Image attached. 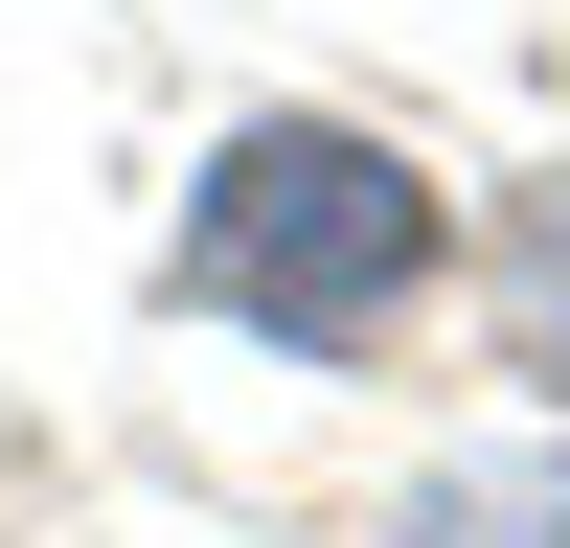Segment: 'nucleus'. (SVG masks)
I'll list each match as a JSON object with an SVG mask.
<instances>
[{
    "label": "nucleus",
    "mask_w": 570,
    "mask_h": 548,
    "mask_svg": "<svg viewBox=\"0 0 570 548\" xmlns=\"http://www.w3.org/2000/svg\"><path fill=\"white\" fill-rule=\"evenodd\" d=\"M502 343H525V389H570V183H525V228H502Z\"/></svg>",
    "instance_id": "nucleus-2"
},
{
    "label": "nucleus",
    "mask_w": 570,
    "mask_h": 548,
    "mask_svg": "<svg viewBox=\"0 0 570 548\" xmlns=\"http://www.w3.org/2000/svg\"><path fill=\"white\" fill-rule=\"evenodd\" d=\"M183 297L252 320V343H297V365H365L434 297V183L389 137H343V115H252L206 160V206H183Z\"/></svg>",
    "instance_id": "nucleus-1"
},
{
    "label": "nucleus",
    "mask_w": 570,
    "mask_h": 548,
    "mask_svg": "<svg viewBox=\"0 0 570 548\" xmlns=\"http://www.w3.org/2000/svg\"><path fill=\"white\" fill-rule=\"evenodd\" d=\"M389 548H570V480H434Z\"/></svg>",
    "instance_id": "nucleus-3"
}]
</instances>
